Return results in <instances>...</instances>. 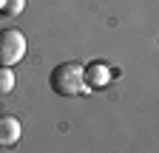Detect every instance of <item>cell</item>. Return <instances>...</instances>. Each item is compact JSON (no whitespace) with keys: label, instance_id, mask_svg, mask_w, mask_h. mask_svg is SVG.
I'll return each mask as SVG.
<instances>
[{"label":"cell","instance_id":"6da1fadb","mask_svg":"<svg viewBox=\"0 0 159 153\" xmlns=\"http://www.w3.org/2000/svg\"><path fill=\"white\" fill-rule=\"evenodd\" d=\"M48 82H51V91L57 97H80L83 91H88L85 88V68L80 63H60L51 71Z\"/></svg>","mask_w":159,"mask_h":153},{"label":"cell","instance_id":"7a4b0ae2","mask_svg":"<svg viewBox=\"0 0 159 153\" xmlns=\"http://www.w3.org/2000/svg\"><path fill=\"white\" fill-rule=\"evenodd\" d=\"M26 57V34L20 28H3L0 31V65H14Z\"/></svg>","mask_w":159,"mask_h":153},{"label":"cell","instance_id":"3957f363","mask_svg":"<svg viewBox=\"0 0 159 153\" xmlns=\"http://www.w3.org/2000/svg\"><path fill=\"white\" fill-rule=\"evenodd\" d=\"M23 136V125H20L17 116H9L3 113L0 116V147H14Z\"/></svg>","mask_w":159,"mask_h":153},{"label":"cell","instance_id":"277c9868","mask_svg":"<svg viewBox=\"0 0 159 153\" xmlns=\"http://www.w3.org/2000/svg\"><path fill=\"white\" fill-rule=\"evenodd\" d=\"M111 82V71L102 63H91L85 68V88H105Z\"/></svg>","mask_w":159,"mask_h":153},{"label":"cell","instance_id":"5b68a950","mask_svg":"<svg viewBox=\"0 0 159 153\" xmlns=\"http://www.w3.org/2000/svg\"><path fill=\"white\" fill-rule=\"evenodd\" d=\"M14 91V74L9 65H0V97H9Z\"/></svg>","mask_w":159,"mask_h":153},{"label":"cell","instance_id":"8992f818","mask_svg":"<svg viewBox=\"0 0 159 153\" xmlns=\"http://www.w3.org/2000/svg\"><path fill=\"white\" fill-rule=\"evenodd\" d=\"M20 9H23V0H3V14L14 17V14H20Z\"/></svg>","mask_w":159,"mask_h":153}]
</instances>
